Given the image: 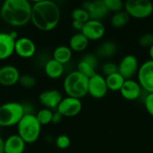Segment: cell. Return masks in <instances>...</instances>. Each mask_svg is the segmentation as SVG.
Listing matches in <instances>:
<instances>
[{
    "instance_id": "6da1fadb",
    "label": "cell",
    "mask_w": 153,
    "mask_h": 153,
    "mask_svg": "<svg viewBox=\"0 0 153 153\" xmlns=\"http://www.w3.org/2000/svg\"><path fill=\"white\" fill-rule=\"evenodd\" d=\"M60 16V8L54 1L39 0L32 4L30 22L39 30H54L59 23Z\"/></svg>"
},
{
    "instance_id": "7a4b0ae2",
    "label": "cell",
    "mask_w": 153,
    "mask_h": 153,
    "mask_svg": "<svg viewBox=\"0 0 153 153\" xmlns=\"http://www.w3.org/2000/svg\"><path fill=\"white\" fill-rule=\"evenodd\" d=\"M31 8L28 0H5L0 7V16L8 25L22 27L30 22Z\"/></svg>"
},
{
    "instance_id": "3957f363",
    "label": "cell",
    "mask_w": 153,
    "mask_h": 153,
    "mask_svg": "<svg viewBox=\"0 0 153 153\" xmlns=\"http://www.w3.org/2000/svg\"><path fill=\"white\" fill-rule=\"evenodd\" d=\"M63 88L68 97L81 100L88 94L89 78L77 70L72 71L64 79Z\"/></svg>"
},
{
    "instance_id": "277c9868",
    "label": "cell",
    "mask_w": 153,
    "mask_h": 153,
    "mask_svg": "<svg viewBox=\"0 0 153 153\" xmlns=\"http://www.w3.org/2000/svg\"><path fill=\"white\" fill-rule=\"evenodd\" d=\"M16 126L17 134L26 144L34 143L40 136L42 126L39 123L35 114H25Z\"/></svg>"
},
{
    "instance_id": "5b68a950",
    "label": "cell",
    "mask_w": 153,
    "mask_h": 153,
    "mask_svg": "<svg viewBox=\"0 0 153 153\" xmlns=\"http://www.w3.org/2000/svg\"><path fill=\"white\" fill-rule=\"evenodd\" d=\"M24 115L25 112L22 103L10 101L0 105V127L17 126Z\"/></svg>"
},
{
    "instance_id": "8992f818",
    "label": "cell",
    "mask_w": 153,
    "mask_h": 153,
    "mask_svg": "<svg viewBox=\"0 0 153 153\" xmlns=\"http://www.w3.org/2000/svg\"><path fill=\"white\" fill-rule=\"evenodd\" d=\"M124 8L130 17L135 19H145L153 13V4L150 0H127Z\"/></svg>"
},
{
    "instance_id": "52a82bcc",
    "label": "cell",
    "mask_w": 153,
    "mask_h": 153,
    "mask_svg": "<svg viewBox=\"0 0 153 153\" xmlns=\"http://www.w3.org/2000/svg\"><path fill=\"white\" fill-rule=\"evenodd\" d=\"M138 82L147 93H153V61L148 60L143 63L137 73Z\"/></svg>"
},
{
    "instance_id": "ba28073f",
    "label": "cell",
    "mask_w": 153,
    "mask_h": 153,
    "mask_svg": "<svg viewBox=\"0 0 153 153\" xmlns=\"http://www.w3.org/2000/svg\"><path fill=\"white\" fill-rule=\"evenodd\" d=\"M18 39L16 31L0 32V61L8 59L14 53L15 40Z\"/></svg>"
},
{
    "instance_id": "9c48e42d",
    "label": "cell",
    "mask_w": 153,
    "mask_h": 153,
    "mask_svg": "<svg viewBox=\"0 0 153 153\" xmlns=\"http://www.w3.org/2000/svg\"><path fill=\"white\" fill-rule=\"evenodd\" d=\"M82 104L81 100L66 96L63 98L56 111H58L64 117H74L82 111Z\"/></svg>"
},
{
    "instance_id": "30bf717a",
    "label": "cell",
    "mask_w": 153,
    "mask_h": 153,
    "mask_svg": "<svg viewBox=\"0 0 153 153\" xmlns=\"http://www.w3.org/2000/svg\"><path fill=\"white\" fill-rule=\"evenodd\" d=\"M139 67L137 57L134 55H126L118 64V73L126 80H130L138 73Z\"/></svg>"
},
{
    "instance_id": "8fae6325",
    "label": "cell",
    "mask_w": 153,
    "mask_h": 153,
    "mask_svg": "<svg viewBox=\"0 0 153 153\" xmlns=\"http://www.w3.org/2000/svg\"><path fill=\"white\" fill-rule=\"evenodd\" d=\"M106 32V28L101 21L89 20L84 23L82 33L89 40H99L103 38Z\"/></svg>"
},
{
    "instance_id": "7c38bea8",
    "label": "cell",
    "mask_w": 153,
    "mask_h": 153,
    "mask_svg": "<svg viewBox=\"0 0 153 153\" xmlns=\"http://www.w3.org/2000/svg\"><path fill=\"white\" fill-rule=\"evenodd\" d=\"M108 89L106 82V78L101 74H96L89 79V90L90 94L94 99H102L106 96Z\"/></svg>"
},
{
    "instance_id": "4fadbf2b",
    "label": "cell",
    "mask_w": 153,
    "mask_h": 153,
    "mask_svg": "<svg viewBox=\"0 0 153 153\" xmlns=\"http://www.w3.org/2000/svg\"><path fill=\"white\" fill-rule=\"evenodd\" d=\"M82 8L85 9L90 15V18L92 20L101 21L105 18L109 11L104 4V0H94V1H86L82 3Z\"/></svg>"
},
{
    "instance_id": "5bb4252c",
    "label": "cell",
    "mask_w": 153,
    "mask_h": 153,
    "mask_svg": "<svg viewBox=\"0 0 153 153\" xmlns=\"http://www.w3.org/2000/svg\"><path fill=\"white\" fill-rule=\"evenodd\" d=\"M36 45L27 37H21L15 40L14 53L22 58H30L36 53Z\"/></svg>"
},
{
    "instance_id": "9a60e30c",
    "label": "cell",
    "mask_w": 153,
    "mask_h": 153,
    "mask_svg": "<svg viewBox=\"0 0 153 153\" xmlns=\"http://www.w3.org/2000/svg\"><path fill=\"white\" fill-rule=\"evenodd\" d=\"M62 93L57 90H47L42 91L39 96V103L45 108L51 110H56L58 105L63 100Z\"/></svg>"
},
{
    "instance_id": "2e32d148",
    "label": "cell",
    "mask_w": 153,
    "mask_h": 153,
    "mask_svg": "<svg viewBox=\"0 0 153 153\" xmlns=\"http://www.w3.org/2000/svg\"><path fill=\"white\" fill-rule=\"evenodd\" d=\"M20 77V71L15 66L6 65L0 67V85L4 87L13 86L19 82Z\"/></svg>"
},
{
    "instance_id": "e0dca14e",
    "label": "cell",
    "mask_w": 153,
    "mask_h": 153,
    "mask_svg": "<svg viewBox=\"0 0 153 153\" xmlns=\"http://www.w3.org/2000/svg\"><path fill=\"white\" fill-rule=\"evenodd\" d=\"M142 91L143 89L139 82L130 79L125 81L119 92L124 99L127 100H135L141 96Z\"/></svg>"
},
{
    "instance_id": "ac0fdd59",
    "label": "cell",
    "mask_w": 153,
    "mask_h": 153,
    "mask_svg": "<svg viewBox=\"0 0 153 153\" xmlns=\"http://www.w3.org/2000/svg\"><path fill=\"white\" fill-rule=\"evenodd\" d=\"M25 147V142L17 134H11L4 140V153H23Z\"/></svg>"
},
{
    "instance_id": "d6986e66",
    "label": "cell",
    "mask_w": 153,
    "mask_h": 153,
    "mask_svg": "<svg viewBox=\"0 0 153 153\" xmlns=\"http://www.w3.org/2000/svg\"><path fill=\"white\" fill-rule=\"evenodd\" d=\"M65 71L64 65L56 61L55 59H49L46 62L44 65V72L46 75L50 79H58L60 78Z\"/></svg>"
},
{
    "instance_id": "ffe728a7",
    "label": "cell",
    "mask_w": 153,
    "mask_h": 153,
    "mask_svg": "<svg viewBox=\"0 0 153 153\" xmlns=\"http://www.w3.org/2000/svg\"><path fill=\"white\" fill-rule=\"evenodd\" d=\"M89 39L82 33L78 32L73 35L69 40V48L74 52H82L89 46Z\"/></svg>"
},
{
    "instance_id": "44dd1931",
    "label": "cell",
    "mask_w": 153,
    "mask_h": 153,
    "mask_svg": "<svg viewBox=\"0 0 153 153\" xmlns=\"http://www.w3.org/2000/svg\"><path fill=\"white\" fill-rule=\"evenodd\" d=\"M73 56V51L67 46H58L53 52V59L59 62L62 65L69 63Z\"/></svg>"
},
{
    "instance_id": "7402d4cb",
    "label": "cell",
    "mask_w": 153,
    "mask_h": 153,
    "mask_svg": "<svg viewBox=\"0 0 153 153\" xmlns=\"http://www.w3.org/2000/svg\"><path fill=\"white\" fill-rule=\"evenodd\" d=\"M117 50V47L115 42L107 40L101 43L98 49H97V56H101V57H111L113 56Z\"/></svg>"
},
{
    "instance_id": "603a6c76",
    "label": "cell",
    "mask_w": 153,
    "mask_h": 153,
    "mask_svg": "<svg viewBox=\"0 0 153 153\" xmlns=\"http://www.w3.org/2000/svg\"><path fill=\"white\" fill-rule=\"evenodd\" d=\"M126 79L117 72L106 77V82L108 89L112 91H120Z\"/></svg>"
},
{
    "instance_id": "cb8c5ba5",
    "label": "cell",
    "mask_w": 153,
    "mask_h": 153,
    "mask_svg": "<svg viewBox=\"0 0 153 153\" xmlns=\"http://www.w3.org/2000/svg\"><path fill=\"white\" fill-rule=\"evenodd\" d=\"M130 20V16L126 11H120L117 13H114L110 18L111 25L116 29H120L125 27Z\"/></svg>"
},
{
    "instance_id": "d4e9b609",
    "label": "cell",
    "mask_w": 153,
    "mask_h": 153,
    "mask_svg": "<svg viewBox=\"0 0 153 153\" xmlns=\"http://www.w3.org/2000/svg\"><path fill=\"white\" fill-rule=\"evenodd\" d=\"M53 114H54L53 110L43 108L40 110H39L35 116H36L39 123L41 125V126H47V125L52 123Z\"/></svg>"
},
{
    "instance_id": "484cf974",
    "label": "cell",
    "mask_w": 153,
    "mask_h": 153,
    "mask_svg": "<svg viewBox=\"0 0 153 153\" xmlns=\"http://www.w3.org/2000/svg\"><path fill=\"white\" fill-rule=\"evenodd\" d=\"M77 71L79 73H81L82 74H83L84 76H86L87 78H91L92 77L94 74H96V68L93 67L91 65H90L89 63H87L86 61H84L83 59H81L77 65Z\"/></svg>"
},
{
    "instance_id": "4316f807",
    "label": "cell",
    "mask_w": 153,
    "mask_h": 153,
    "mask_svg": "<svg viewBox=\"0 0 153 153\" xmlns=\"http://www.w3.org/2000/svg\"><path fill=\"white\" fill-rule=\"evenodd\" d=\"M71 16H72L73 21H78L83 23L91 20L89 13L82 7H78V8L74 9L71 13Z\"/></svg>"
},
{
    "instance_id": "83f0119b",
    "label": "cell",
    "mask_w": 153,
    "mask_h": 153,
    "mask_svg": "<svg viewBox=\"0 0 153 153\" xmlns=\"http://www.w3.org/2000/svg\"><path fill=\"white\" fill-rule=\"evenodd\" d=\"M104 4L109 12L117 13L123 11L125 3L122 0H104Z\"/></svg>"
},
{
    "instance_id": "f1b7e54d",
    "label": "cell",
    "mask_w": 153,
    "mask_h": 153,
    "mask_svg": "<svg viewBox=\"0 0 153 153\" xmlns=\"http://www.w3.org/2000/svg\"><path fill=\"white\" fill-rule=\"evenodd\" d=\"M18 83H20L21 86L23 88L30 89L36 85L37 80L34 76H32L30 74H22V75H21Z\"/></svg>"
},
{
    "instance_id": "f546056e",
    "label": "cell",
    "mask_w": 153,
    "mask_h": 153,
    "mask_svg": "<svg viewBox=\"0 0 153 153\" xmlns=\"http://www.w3.org/2000/svg\"><path fill=\"white\" fill-rule=\"evenodd\" d=\"M55 144L59 150H65L71 145V139L66 134H60L56 137Z\"/></svg>"
},
{
    "instance_id": "4dcf8cb0",
    "label": "cell",
    "mask_w": 153,
    "mask_h": 153,
    "mask_svg": "<svg viewBox=\"0 0 153 153\" xmlns=\"http://www.w3.org/2000/svg\"><path fill=\"white\" fill-rule=\"evenodd\" d=\"M139 45L142 48H151L153 46V33L148 32V33H144L143 34L138 40Z\"/></svg>"
},
{
    "instance_id": "1f68e13d",
    "label": "cell",
    "mask_w": 153,
    "mask_h": 153,
    "mask_svg": "<svg viewBox=\"0 0 153 153\" xmlns=\"http://www.w3.org/2000/svg\"><path fill=\"white\" fill-rule=\"evenodd\" d=\"M102 72L107 76L118 72V65L114 62H107L102 65Z\"/></svg>"
},
{
    "instance_id": "d6a6232c",
    "label": "cell",
    "mask_w": 153,
    "mask_h": 153,
    "mask_svg": "<svg viewBox=\"0 0 153 153\" xmlns=\"http://www.w3.org/2000/svg\"><path fill=\"white\" fill-rule=\"evenodd\" d=\"M144 106L147 112L153 117V93H148L144 99Z\"/></svg>"
},
{
    "instance_id": "836d02e7",
    "label": "cell",
    "mask_w": 153,
    "mask_h": 153,
    "mask_svg": "<svg viewBox=\"0 0 153 153\" xmlns=\"http://www.w3.org/2000/svg\"><path fill=\"white\" fill-rule=\"evenodd\" d=\"M82 59H83L84 61H86L87 63H89L90 65H91L93 67H97V65H98V58H97V56L94 55V54H87L85 55Z\"/></svg>"
},
{
    "instance_id": "e575fe53",
    "label": "cell",
    "mask_w": 153,
    "mask_h": 153,
    "mask_svg": "<svg viewBox=\"0 0 153 153\" xmlns=\"http://www.w3.org/2000/svg\"><path fill=\"white\" fill-rule=\"evenodd\" d=\"M63 116L58 112V111H55L54 112V114H53V118H52V123L53 124H55V125H56V124H59L61 121H62V119H63Z\"/></svg>"
},
{
    "instance_id": "d590c367",
    "label": "cell",
    "mask_w": 153,
    "mask_h": 153,
    "mask_svg": "<svg viewBox=\"0 0 153 153\" xmlns=\"http://www.w3.org/2000/svg\"><path fill=\"white\" fill-rule=\"evenodd\" d=\"M72 26L74 30L82 32V29H83V26H84V23L83 22H78V21H73L72 22Z\"/></svg>"
},
{
    "instance_id": "8d00e7d4",
    "label": "cell",
    "mask_w": 153,
    "mask_h": 153,
    "mask_svg": "<svg viewBox=\"0 0 153 153\" xmlns=\"http://www.w3.org/2000/svg\"><path fill=\"white\" fill-rule=\"evenodd\" d=\"M4 140L0 136V153H4Z\"/></svg>"
},
{
    "instance_id": "74e56055",
    "label": "cell",
    "mask_w": 153,
    "mask_h": 153,
    "mask_svg": "<svg viewBox=\"0 0 153 153\" xmlns=\"http://www.w3.org/2000/svg\"><path fill=\"white\" fill-rule=\"evenodd\" d=\"M149 56H150L151 60H152L153 61V46L151 48H149Z\"/></svg>"
}]
</instances>
